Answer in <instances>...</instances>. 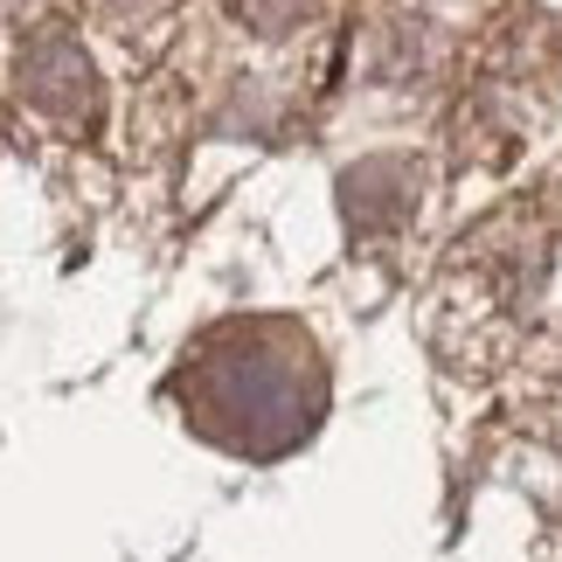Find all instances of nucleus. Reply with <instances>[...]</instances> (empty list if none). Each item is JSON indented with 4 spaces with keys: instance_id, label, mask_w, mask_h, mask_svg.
<instances>
[{
    "instance_id": "f257e3e1",
    "label": "nucleus",
    "mask_w": 562,
    "mask_h": 562,
    "mask_svg": "<svg viewBox=\"0 0 562 562\" xmlns=\"http://www.w3.org/2000/svg\"><path fill=\"white\" fill-rule=\"evenodd\" d=\"M21 98H35L42 112H56V119H83L98 104L91 56H83L70 35H56V29L21 42Z\"/></svg>"
}]
</instances>
